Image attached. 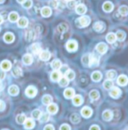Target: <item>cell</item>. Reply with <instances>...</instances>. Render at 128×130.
<instances>
[{
	"instance_id": "obj_30",
	"label": "cell",
	"mask_w": 128,
	"mask_h": 130,
	"mask_svg": "<svg viewBox=\"0 0 128 130\" xmlns=\"http://www.w3.org/2000/svg\"><path fill=\"white\" fill-rule=\"evenodd\" d=\"M51 66L54 70H58L61 68V62L58 59H55L52 62Z\"/></svg>"
},
{
	"instance_id": "obj_55",
	"label": "cell",
	"mask_w": 128,
	"mask_h": 130,
	"mask_svg": "<svg viewBox=\"0 0 128 130\" xmlns=\"http://www.w3.org/2000/svg\"><path fill=\"white\" fill-rule=\"evenodd\" d=\"M5 1H6V0H0V5L4 4V3L5 2Z\"/></svg>"
},
{
	"instance_id": "obj_31",
	"label": "cell",
	"mask_w": 128,
	"mask_h": 130,
	"mask_svg": "<svg viewBox=\"0 0 128 130\" xmlns=\"http://www.w3.org/2000/svg\"><path fill=\"white\" fill-rule=\"evenodd\" d=\"M26 120V117L24 113H20L18 114L16 117V121L19 124H23Z\"/></svg>"
},
{
	"instance_id": "obj_13",
	"label": "cell",
	"mask_w": 128,
	"mask_h": 130,
	"mask_svg": "<svg viewBox=\"0 0 128 130\" xmlns=\"http://www.w3.org/2000/svg\"><path fill=\"white\" fill-rule=\"evenodd\" d=\"M8 18V20H9L10 22L16 23V22H17V20L19 18V15L18 13L16 12V11H11V12L9 13Z\"/></svg>"
},
{
	"instance_id": "obj_14",
	"label": "cell",
	"mask_w": 128,
	"mask_h": 130,
	"mask_svg": "<svg viewBox=\"0 0 128 130\" xmlns=\"http://www.w3.org/2000/svg\"><path fill=\"white\" fill-rule=\"evenodd\" d=\"M96 49H97V51L100 54H105V53L106 52V51H107V45H106L105 43L101 42V43H99V44L97 45Z\"/></svg>"
},
{
	"instance_id": "obj_28",
	"label": "cell",
	"mask_w": 128,
	"mask_h": 130,
	"mask_svg": "<svg viewBox=\"0 0 128 130\" xmlns=\"http://www.w3.org/2000/svg\"><path fill=\"white\" fill-rule=\"evenodd\" d=\"M82 102H83V99H82V96L79 95H74L73 97V105H76V106H79L80 105H82Z\"/></svg>"
},
{
	"instance_id": "obj_53",
	"label": "cell",
	"mask_w": 128,
	"mask_h": 130,
	"mask_svg": "<svg viewBox=\"0 0 128 130\" xmlns=\"http://www.w3.org/2000/svg\"><path fill=\"white\" fill-rule=\"evenodd\" d=\"M16 1L18 2L19 4H21V5H22V4H23V2H24L26 0H16Z\"/></svg>"
},
{
	"instance_id": "obj_12",
	"label": "cell",
	"mask_w": 128,
	"mask_h": 130,
	"mask_svg": "<svg viewBox=\"0 0 128 130\" xmlns=\"http://www.w3.org/2000/svg\"><path fill=\"white\" fill-rule=\"evenodd\" d=\"M17 26L20 28H26L29 24V20L26 17H21L17 20Z\"/></svg>"
},
{
	"instance_id": "obj_54",
	"label": "cell",
	"mask_w": 128,
	"mask_h": 130,
	"mask_svg": "<svg viewBox=\"0 0 128 130\" xmlns=\"http://www.w3.org/2000/svg\"><path fill=\"white\" fill-rule=\"evenodd\" d=\"M2 89H3V85H2V83L0 80V90H2Z\"/></svg>"
},
{
	"instance_id": "obj_52",
	"label": "cell",
	"mask_w": 128,
	"mask_h": 130,
	"mask_svg": "<svg viewBox=\"0 0 128 130\" xmlns=\"http://www.w3.org/2000/svg\"><path fill=\"white\" fill-rule=\"evenodd\" d=\"M3 20H4L3 17L2 16V14H0V24H2V23H3Z\"/></svg>"
},
{
	"instance_id": "obj_51",
	"label": "cell",
	"mask_w": 128,
	"mask_h": 130,
	"mask_svg": "<svg viewBox=\"0 0 128 130\" xmlns=\"http://www.w3.org/2000/svg\"><path fill=\"white\" fill-rule=\"evenodd\" d=\"M89 130H100V128L97 126H92Z\"/></svg>"
},
{
	"instance_id": "obj_25",
	"label": "cell",
	"mask_w": 128,
	"mask_h": 130,
	"mask_svg": "<svg viewBox=\"0 0 128 130\" xmlns=\"http://www.w3.org/2000/svg\"><path fill=\"white\" fill-rule=\"evenodd\" d=\"M4 41L6 42V43H11L14 41V36L13 33H11V32H7L4 35Z\"/></svg>"
},
{
	"instance_id": "obj_16",
	"label": "cell",
	"mask_w": 128,
	"mask_h": 130,
	"mask_svg": "<svg viewBox=\"0 0 128 130\" xmlns=\"http://www.w3.org/2000/svg\"><path fill=\"white\" fill-rule=\"evenodd\" d=\"M22 60H23V62L24 63V65H26V66H29V65H31V64L32 63V62H33V58H32V56L31 54H25L24 56H23Z\"/></svg>"
},
{
	"instance_id": "obj_37",
	"label": "cell",
	"mask_w": 128,
	"mask_h": 130,
	"mask_svg": "<svg viewBox=\"0 0 128 130\" xmlns=\"http://www.w3.org/2000/svg\"><path fill=\"white\" fill-rule=\"evenodd\" d=\"M58 83H59V85L61 87H66L68 85V83H69V80L66 77H61V79L58 80Z\"/></svg>"
},
{
	"instance_id": "obj_34",
	"label": "cell",
	"mask_w": 128,
	"mask_h": 130,
	"mask_svg": "<svg viewBox=\"0 0 128 130\" xmlns=\"http://www.w3.org/2000/svg\"><path fill=\"white\" fill-rule=\"evenodd\" d=\"M115 36H116V38L119 41H123L126 38V35H125L124 32L123 30H121V29L117 31Z\"/></svg>"
},
{
	"instance_id": "obj_40",
	"label": "cell",
	"mask_w": 128,
	"mask_h": 130,
	"mask_svg": "<svg viewBox=\"0 0 128 130\" xmlns=\"http://www.w3.org/2000/svg\"><path fill=\"white\" fill-rule=\"evenodd\" d=\"M65 77H66L69 80H73L74 77H75V73H74V72L72 71V70L68 69V70L65 72Z\"/></svg>"
},
{
	"instance_id": "obj_26",
	"label": "cell",
	"mask_w": 128,
	"mask_h": 130,
	"mask_svg": "<svg viewBox=\"0 0 128 130\" xmlns=\"http://www.w3.org/2000/svg\"><path fill=\"white\" fill-rule=\"evenodd\" d=\"M121 93V91L119 88L118 87H113L111 91H110V95L112 97V98H118Z\"/></svg>"
},
{
	"instance_id": "obj_10",
	"label": "cell",
	"mask_w": 128,
	"mask_h": 130,
	"mask_svg": "<svg viewBox=\"0 0 128 130\" xmlns=\"http://www.w3.org/2000/svg\"><path fill=\"white\" fill-rule=\"evenodd\" d=\"M23 125L26 129H32L35 127V121L32 118H26Z\"/></svg>"
},
{
	"instance_id": "obj_43",
	"label": "cell",
	"mask_w": 128,
	"mask_h": 130,
	"mask_svg": "<svg viewBox=\"0 0 128 130\" xmlns=\"http://www.w3.org/2000/svg\"><path fill=\"white\" fill-rule=\"evenodd\" d=\"M106 76H107V77H108L110 80H113V79H115V78L116 77L117 73H116V72L114 71V70H110V71H109V72L106 73Z\"/></svg>"
},
{
	"instance_id": "obj_44",
	"label": "cell",
	"mask_w": 128,
	"mask_h": 130,
	"mask_svg": "<svg viewBox=\"0 0 128 130\" xmlns=\"http://www.w3.org/2000/svg\"><path fill=\"white\" fill-rule=\"evenodd\" d=\"M103 87H104V88L106 89V90H110V89L112 88V87H113V83H112V81L111 80H107L104 81V83H103Z\"/></svg>"
},
{
	"instance_id": "obj_18",
	"label": "cell",
	"mask_w": 128,
	"mask_h": 130,
	"mask_svg": "<svg viewBox=\"0 0 128 130\" xmlns=\"http://www.w3.org/2000/svg\"><path fill=\"white\" fill-rule=\"evenodd\" d=\"M81 114L82 115V117H84L86 118H89L92 116V110L89 107H84L81 110Z\"/></svg>"
},
{
	"instance_id": "obj_24",
	"label": "cell",
	"mask_w": 128,
	"mask_h": 130,
	"mask_svg": "<svg viewBox=\"0 0 128 130\" xmlns=\"http://www.w3.org/2000/svg\"><path fill=\"white\" fill-rule=\"evenodd\" d=\"M31 49H32V51L35 54H40V53L42 51L41 50V47H40V44L38 43H35L33 44L32 46H31Z\"/></svg>"
},
{
	"instance_id": "obj_27",
	"label": "cell",
	"mask_w": 128,
	"mask_h": 130,
	"mask_svg": "<svg viewBox=\"0 0 128 130\" xmlns=\"http://www.w3.org/2000/svg\"><path fill=\"white\" fill-rule=\"evenodd\" d=\"M50 77H51L52 80H53V81H58L61 79V74L58 70H55V71L51 73Z\"/></svg>"
},
{
	"instance_id": "obj_8",
	"label": "cell",
	"mask_w": 128,
	"mask_h": 130,
	"mask_svg": "<svg viewBox=\"0 0 128 130\" xmlns=\"http://www.w3.org/2000/svg\"><path fill=\"white\" fill-rule=\"evenodd\" d=\"M37 89L34 86H29V87H28L26 89V91H25L26 95L28 97H29V98L35 97L37 95Z\"/></svg>"
},
{
	"instance_id": "obj_47",
	"label": "cell",
	"mask_w": 128,
	"mask_h": 130,
	"mask_svg": "<svg viewBox=\"0 0 128 130\" xmlns=\"http://www.w3.org/2000/svg\"><path fill=\"white\" fill-rule=\"evenodd\" d=\"M5 108H6L5 102L3 100H1L0 99V112L4 111L5 110Z\"/></svg>"
},
{
	"instance_id": "obj_11",
	"label": "cell",
	"mask_w": 128,
	"mask_h": 130,
	"mask_svg": "<svg viewBox=\"0 0 128 130\" xmlns=\"http://www.w3.org/2000/svg\"><path fill=\"white\" fill-rule=\"evenodd\" d=\"M58 106L55 103H50V105H47V111L48 112V113L50 114H55L57 112H58Z\"/></svg>"
},
{
	"instance_id": "obj_6",
	"label": "cell",
	"mask_w": 128,
	"mask_h": 130,
	"mask_svg": "<svg viewBox=\"0 0 128 130\" xmlns=\"http://www.w3.org/2000/svg\"><path fill=\"white\" fill-rule=\"evenodd\" d=\"M52 14H53V10L50 5L44 6L40 9V14L43 18H49L52 15Z\"/></svg>"
},
{
	"instance_id": "obj_19",
	"label": "cell",
	"mask_w": 128,
	"mask_h": 130,
	"mask_svg": "<svg viewBox=\"0 0 128 130\" xmlns=\"http://www.w3.org/2000/svg\"><path fill=\"white\" fill-rule=\"evenodd\" d=\"M39 56H40V59L43 61H47L50 59V56H51V54L48 51H42L40 54H39Z\"/></svg>"
},
{
	"instance_id": "obj_22",
	"label": "cell",
	"mask_w": 128,
	"mask_h": 130,
	"mask_svg": "<svg viewBox=\"0 0 128 130\" xmlns=\"http://www.w3.org/2000/svg\"><path fill=\"white\" fill-rule=\"evenodd\" d=\"M118 84L121 86H125L127 84L128 82V78L127 76L125 75H121L118 77Z\"/></svg>"
},
{
	"instance_id": "obj_23",
	"label": "cell",
	"mask_w": 128,
	"mask_h": 130,
	"mask_svg": "<svg viewBox=\"0 0 128 130\" xmlns=\"http://www.w3.org/2000/svg\"><path fill=\"white\" fill-rule=\"evenodd\" d=\"M64 95L66 99H72L75 95V91L72 88H68L64 91Z\"/></svg>"
},
{
	"instance_id": "obj_35",
	"label": "cell",
	"mask_w": 128,
	"mask_h": 130,
	"mask_svg": "<svg viewBox=\"0 0 128 130\" xmlns=\"http://www.w3.org/2000/svg\"><path fill=\"white\" fill-rule=\"evenodd\" d=\"M92 78L94 81L97 82V81H99V80H101V78H102V74H101L100 72H94L92 73Z\"/></svg>"
},
{
	"instance_id": "obj_41",
	"label": "cell",
	"mask_w": 128,
	"mask_h": 130,
	"mask_svg": "<svg viewBox=\"0 0 128 130\" xmlns=\"http://www.w3.org/2000/svg\"><path fill=\"white\" fill-rule=\"evenodd\" d=\"M22 70L18 68V67H16V68H14L13 70H12V74H13V76L14 77H20L21 75H22Z\"/></svg>"
},
{
	"instance_id": "obj_32",
	"label": "cell",
	"mask_w": 128,
	"mask_h": 130,
	"mask_svg": "<svg viewBox=\"0 0 128 130\" xmlns=\"http://www.w3.org/2000/svg\"><path fill=\"white\" fill-rule=\"evenodd\" d=\"M106 41H107L109 43L112 44V43H114V42L115 41V40H116L117 38H116V36H115V33H113V32H110L109 34H107V36H106Z\"/></svg>"
},
{
	"instance_id": "obj_50",
	"label": "cell",
	"mask_w": 128,
	"mask_h": 130,
	"mask_svg": "<svg viewBox=\"0 0 128 130\" xmlns=\"http://www.w3.org/2000/svg\"><path fill=\"white\" fill-rule=\"evenodd\" d=\"M5 71L0 70V80H3L5 78Z\"/></svg>"
},
{
	"instance_id": "obj_57",
	"label": "cell",
	"mask_w": 128,
	"mask_h": 130,
	"mask_svg": "<svg viewBox=\"0 0 128 130\" xmlns=\"http://www.w3.org/2000/svg\"><path fill=\"white\" fill-rule=\"evenodd\" d=\"M2 130H8V129H2Z\"/></svg>"
},
{
	"instance_id": "obj_46",
	"label": "cell",
	"mask_w": 128,
	"mask_h": 130,
	"mask_svg": "<svg viewBox=\"0 0 128 130\" xmlns=\"http://www.w3.org/2000/svg\"><path fill=\"white\" fill-rule=\"evenodd\" d=\"M82 62L85 66H89V54L85 55L82 59Z\"/></svg>"
},
{
	"instance_id": "obj_20",
	"label": "cell",
	"mask_w": 128,
	"mask_h": 130,
	"mask_svg": "<svg viewBox=\"0 0 128 130\" xmlns=\"http://www.w3.org/2000/svg\"><path fill=\"white\" fill-rule=\"evenodd\" d=\"M19 87L17 85H11L9 88H8V93L11 95H13V96H16L19 94Z\"/></svg>"
},
{
	"instance_id": "obj_39",
	"label": "cell",
	"mask_w": 128,
	"mask_h": 130,
	"mask_svg": "<svg viewBox=\"0 0 128 130\" xmlns=\"http://www.w3.org/2000/svg\"><path fill=\"white\" fill-rule=\"evenodd\" d=\"M32 5H33L32 0H26V1L22 4V6H23L24 8H26V9H29V8H32Z\"/></svg>"
},
{
	"instance_id": "obj_1",
	"label": "cell",
	"mask_w": 128,
	"mask_h": 130,
	"mask_svg": "<svg viewBox=\"0 0 128 130\" xmlns=\"http://www.w3.org/2000/svg\"><path fill=\"white\" fill-rule=\"evenodd\" d=\"M115 18L118 20H123L128 18V2L122 1L115 13Z\"/></svg>"
},
{
	"instance_id": "obj_21",
	"label": "cell",
	"mask_w": 128,
	"mask_h": 130,
	"mask_svg": "<svg viewBox=\"0 0 128 130\" xmlns=\"http://www.w3.org/2000/svg\"><path fill=\"white\" fill-rule=\"evenodd\" d=\"M99 63V59L94 54L89 55V66H97Z\"/></svg>"
},
{
	"instance_id": "obj_5",
	"label": "cell",
	"mask_w": 128,
	"mask_h": 130,
	"mask_svg": "<svg viewBox=\"0 0 128 130\" xmlns=\"http://www.w3.org/2000/svg\"><path fill=\"white\" fill-rule=\"evenodd\" d=\"M93 29L97 32H102L106 29V23L102 20H97L93 24Z\"/></svg>"
},
{
	"instance_id": "obj_3",
	"label": "cell",
	"mask_w": 128,
	"mask_h": 130,
	"mask_svg": "<svg viewBox=\"0 0 128 130\" xmlns=\"http://www.w3.org/2000/svg\"><path fill=\"white\" fill-rule=\"evenodd\" d=\"M75 23L76 26H78L79 28H86L89 26L92 23V18L87 14L81 15L78 18L76 19Z\"/></svg>"
},
{
	"instance_id": "obj_7",
	"label": "cell",
	"mask_w": 128,
	"mask_h": 130,
	"mask_svg": "<svg viewBox=\"0 0 128 130\" xmlns=\"http://www.w3.org/2000/svg\"><path fill=\"white\" fill-rule=\"evenodd\" d=\"M77 47H78V44L76 41H75L74 40H70L66 44V48L70 52L76 51L77 50Z\"/></svg>"
},
{
	"instance_id": "obj_15",
	"label": "cell",
	"mask_w": 128,
	"mask_h": 130,
	"mask_svg": "<svg viewBox=\"0 0 128 130\" xmlns=\"http://www.w3.org/2000/svg\"><path fill=\"white\" fill-rule=\"evenodd\" d=\"M1 69L5 72L9 71L11 69V62L9 60H3L1 62Z\"/></svg>"
},
{
	"instance_id": "obj_29",
	"label": "cell",
	"mask_w": 128,
	"mask_h": 130,
	"mask_svg": "<svg viewBox=\"0 0 128 130\" xmlns=\"http://www.w3.org/2000/svg\"><path fill=\"white\" fill-rule=\"evenodd\" d=\"M52 102H53V98L50 95H44L42 97V102H43L44 105H48L50 103H52Z\"/></svg>"
},
{
	"instance_id": "obj_56",
	"label": "cell",
	"mask_w": 128,
	"mask_h": 130,
	"mask_svg": "<svg viewBox=\"0 0 128 130\" xmlns=\"http://www.w3.org/2000/svg\"><path fill=\"white\" fill-rule=\"evenodd\" d=\"M64 1H65V2H69V1H72V0H64Z\"/></svg>"
},
{
	"instance_id": "obj_2",
	"label": "cell",
	"mask_w": 128,
	"mask_h": 130,
	"mask_svg": "<svg viewBox=\"0 0 128 130\" xmlns=\"http://www.w3.org/2000/svg\"><path fill=\"white\" fill-rule=\"evenodd\" d=\"M115 4L112 0H104L100 4V10L104 14H111L114 11Z\"/></svg>"
},
{
	"instance_id": "obj_17",
	"label": "cell",
	"mask_w": 128,
	"mask_h": 130,
	"mask_svg": "<svg viewBox=\"0 0 128 130\" xmlns=\"http://www.w3.org/2000/svg\"><path fill=\"white\" fill-rule=\"evenodd\" d=\"M57 31L59 33H64L65 32L68 31V25L66 23H61L58 25L57 28H56Z\"/></svg>"
},
{
	"instance_id": "obj_36",
	"label": "cell",
	"mask_w": 128,
	"mask_h": 130,
	"mask_svg": "<svg viewBox=\"0 0 128 130\" xmlns=\"http://www.w3.org/2000/svg\"><path fill=\"white\" fill-rule=\"evenodd\" d=\"M49 120H50V113H42L39 118V120L41 123H46Z\"/></svg>"
},
{
	"instance_id": "obj_48",
	"label": "cell",
	"mask_w": 128,
	"mask_h": 130,
	"mask_svg": "<svg viewBox=\"0 0 128 130\" xmlns=\"http://www.w3.org/2000/svg\"><path fill=\"white\" fill-rule=\"evenodd\" d=\"M59 130H71V127L68 124H63L59 128Z\"/></svg>"
},
{
	"instance_id": "obj_42",
	"label": "cell",
	"mask_w": 128,
	"mask_h": 130,
	"mask_svg": "<svg viewBox=\"0 0 128 130\" xmlns=\"http://www.w3.org/2000/svg\"><path fill=\"white\" fill-rule=\"evenodd\" d=\"M41 113H42V112L40 111V110L35 109V110H34L32 112V118H34V119L39 120V118H40Z\"/></svg>"
},
{
	"instance_id": "obj_49",
	"label": "cell",
	"mask_w": 128,
	"mask_h": 130,
	"mask_svg": "<svg viewBox=\"0 0 128 130\" xmlns=\"http://www.w3.org/2000/svg\"><path fill=\"white\" fill-rule=\"evenodd\" d=\"M44 130H55V128L53 125L51 124H48V125H46L44 128Z\"/></svg>"
},
{
	"instance_id": "obj_33",
	"label": "cell",
	"mask_w": 128,
	"mask_h": 130,
	"mask_svg": "<svg viewBox=\"0 0 128 130\" xmlns=\"http://www.w3.org/2000/svg\"><path fill=\"white\" fill-rule=\"evenodd\" d=\"M103 118L106 121H110V120L112 118V112L110 110L105 111L103 113Z\"/></svg>"
},
{
	"instance_id": "obj_58",
	"label": "cell",
	"mask_w": 128,
	"mask_h": 130,
	"mask_svg": "<svg viewBox=\"0 0 128 130\" xmlns=\"http://www.w3.org/2000/svg\"><path fill=\"white\" fill-rule=\"evenodd\" d=\"M0 32H1V27H0Z\"/></svg>"
},
{
	"instance_id": "obj_9",
	"label": "cell",
	"mask_w": 128,
	"mask_h": 130,
	"mask_svg": "<svg viewBox=\"0 0 128 130\" xmlns=\"http://www.w3.org/2000/svg\"><path fill=\"white\" fill-rule=\"evenodd\" d=\"M36 37V32L34 29H28L25 32V38L26 41H32Z\"/></svg>"
},
{
	"instance_id": "obj_4",
	"label": "cell",
	"mask_w": 128,
	"mask_h": 130,
	"mask_svg": "<svg viewBox=\"0 0 128 130\" xmlns=\"http://www.w3.org/2000/svg\"><path fill=\"white\" fill-rule=\"evenodd\" d=\"M74 11H75L76 14L79 16L84 15V14H86V13L88 11V7L85 3L82 2L81 0H79V2L76 5V8H74Z\"/></svg>"
},
{
	"instance_id": "obj_45",
	"label": "cell",
	"mask_w": 128,
	"mask_h": 130,
	"mask_svg": "<svg viewBox=\"0 0 128 130\" xmlns=\"http://www.w3.org/2000/svg\"><path fill=\"white\" fill-rule=\"evenodd\" d=\"M89 95H90V97H91L92 99H93V100H97L99 98L100 94H99V93L97 90H92V92L90 93V94H89Z\"/></svg>"
},
{
	"instance_id": "obj_38",
	"label": "cell",
	"mask_w": 128,
	"mask_h": 130,
	"mask_svg": "<svg viewBox=\"0 0 128 130\" xmlns=\"http://www.w3.org/2000/svg\"><path fill=\"white\" fill-rule=\"evenodd\" d=\"M71 121L74 123V124H76L78 123H79L80 121V117L79 114L77 113H73L71 116Z\"/></svg>"
}]
</instances>
